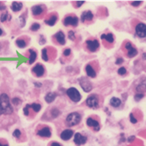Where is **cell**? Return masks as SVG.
<instances>
[{"label": "cell", "mask_w": 146, "mask_h": 146, "mask_svg": "<svg viewBox=\"0 0 146 146\" xmlns=\"http://www.w3.org/2000/svg\"><path fill=\"white\" fill-rule=\"evenodd\" d=\"M13 113L9 98L6 94H2L0 95V115L1 114H11Z\"/></svg>", "instance_id": "obj_1"}, {"label": "cell", "mask_w": 146, "mask_h": 146, "mask_svg": "<svg viewBox=\"0 0 146 146\" xmlns=\"http://www.w3.org/2000/svg\"><path fill=\"white\" fill-rule=\"evenodd\" d=\"M80 120H81V115L77 112L69 113L66 118V122L69 126H74L78 124L80 122Z\"/></svg>", "instance_id": "obj_2"}, {"label": "cell", "mask_w": 146, "mask_h": 146, "mask_svg": "<svg viewBox=\"0 0 146 146\" xmlns=\"http://www.w3.org/2000/svg\"><path fill=\"white\" fill-rule=\"evenodd\" d=\"M67 95L68 96V98L72 100V101L79 102L81 100V94L79 92V90L75 88H70L67 90Z\"/></svg>", "instance_id": "obj_3"}, {"label": "cell", "mask_w": 146, "mask_h": 146, "mask_svg": "<svg viewBox=\"0 0 146 146\" xmlns=\"http://www.w3.org/2000/svg\"><path fill=\"white\" fill-rule=\"evenodd\" d=\"M86 104L91 109H97L99 107V99L95 94H92L88 97Z\"/></svg>", "instance_id": "obj_4"}, {"label": "cell", "mask_w": 146, "mask_h": 146, "mask_svg": "<svg viewBox=\"0 0 146 146\" xmlns=\"http://www.w3.org/2000/svg\"><path fill=\"white\" fill-rule=\"evenodd\" d=\"M135 32L139 38L146 37V24L143 23H138L135 28Z\"/></svg>", "instance_id": "obj_5"}, {"label": "cell", "mask_w": 146, "mask_h": 146, "mask_svg": "<svg viewBox=\"0 0 146 146\" xmlns=\"http://www.w3.org/2000/svg\"><path fill=\"white\" fill-rule=\"evenodd\" d=\"M79 84H80L81 88L83 89V90L84 92H90L92 90V89H93L91 83L86 78L79 79Z\"/></svg>", "instance_id": "obj_6"}, {"label": "cell", "mask_w": 146, "mask_h": 146, "mask_svg": "<svg viewBox=\"0 0 146 146\" xmlns=\"http://www.w3.org/2000/svg\"><path fill=\"white\" fill-rule=\"evenodd\" d=\"M78 23H79V19L76 16H68L64 20V23L66 26L72 25V26L75 27L78 25Z\"/></svg>", "instance_id": "obj_7"}, {"label": "cell", "mask_w": 146, "mask_h": 146, "mask_svg": "<svg viewBox=\"0 0 146 146\" xmlns=\"http://www.w3.org/2000/svg\"><path fill=\"white\" fill-rule=\"evenodd\" d=\"M86 44H87L88 49L90 50V52H95L100 47V43L96 39H94V40H87Z\"/></svg>", "instance_id": "obj_8"}, {"label": "cell", "mask_w": 146, "mask_h": 146, "mask_svg": "<svg viewBox=\"0 0 146 146\" xmlns=\"http://www.w3.org/2000/svg\"><path fill=\"white\" fill-rule=\"evenodd\" d=\"M125 48L128 50V57H129V58H134V57L136 56L137 54H138L137 49L133 47L132 44L129 43V42L126 43V44H125Z\"/></svg>", "instance_id": "obj_9"}, {"label": "cell", "mask_w": 146, "mask_h": 146, "mask_svg": "<svg viewBox=\"0 0 146 146\" xmlns=\"http://www.w3.org/2000/svg\"><path fill=\"white\" fill-rule=\"evenodd\" d=\"M87 141V138L85 136H83L81 134L77 133L74 135V142L77 145H81L85 144Z\"/></svg>", "instance_id": "obj_10"}, {"label": "cell", "mask_w": 146, "mask_h": 146, "mask_svg": "<svg viewBox=\"0 0 146 146\" xmlns=\"http://www.w3.org/2000/svg\"><path fill=\"white\" fill-rule=\"evenodd\" d=\"M32 71L35 74V75H36L37 77H41V76H43L44 74V68L43 67L42 64H36V65L33 68Z\"/></svg>", "instance_id": "obj_11"}, {"label": "cell", "mask_w": 146, "mask_h": 146, "mask_svg": "<svg viewBox=\"0 0 146 146\" xmlns=\"http://www.w3.org/2000/svg\"><path fill=\"white\" fill-rule=\"evenodd\" d=\"M37 134L41 137L49 138V137H51V130L48 127H44V128L41 129L40 130H38Z\"/></svg>", "instance_id": "obj_12"}, {"label": "cell", "mask_w": 146, "mask_h": 146, "mask_svg": "<svg viewBox=\"0 0 146 146\" xmlns=\"http://www.w3.org/2000/svg\"><path fill=\"white\" fill-rule=\"evenodd\" d=\"M87 125H89L90 127H92L95 131H98L100 129L99 122L94 120V119H91V118H89L87 119Z\"/></svg>", "instance_id": "obj_13"}, {"label": "cell", "mask_w": 146, "mask_h": 146, "mask_svg": "<svg viewBox=\"0 0 146 146\" xmlns=\"http://www.w3.org/2000/svg\"><path fill=\"white\" fill-rule=\"evenodd\" d=\"M74 135V132H73V130H71V129H65V130H64L62 133H61V135H60V137H61V139H63V140H68L69 139H71V137L73 136Z\"/></svg>", "instance_id": "obj_14"}, {"label": "cell", "mask_w": 146, "mask_h": 146, "mask_svg": "<svg viewBox=\"0 0 146 146\" xmlns=\"http://www.w3.org/2000/svg\"><path fill=\"white\" fill-rule=\"evenodd\" d=\"M94 18L93 13L90 11H84L82 15H81V20L82 22H85V21H91Z\"/></svg>", "instance_id": "obj_15"}, {"label": "cell", "mask_w": 146, "mask_h": 146, "mask_svg": "<svg viewBox=\"0 0 146 146\" xmlns=\"http://www.w3.org/2000/svg\"><path fill=\"white\" fill-rule=\"evenodd\" d=\"M55 38H56L57 42L58 44H60L61 45H64L65 44V36H64V34L61 31L58 32L55 35H54Z\"/></svg>", "instance_id": "obj_16"}, {"label": "cell", "mask_w": 146, "mask_h": 146, "mask_svg": "<svg viewBox=\"0 0 146 146\" xmlns=\"http://www.w3.org/2000/svg\"><path fill=\"white\" fill-rule=\"evenodd\" d=\"M85 70H86V73H87V75L90 77V78H95L96 77V72L94 71V69L93 68V67L88 64L86 68H85Z\"/></svg>", "instance_id": "obj_17"}, {"label": "cell", "mask_w": 146, "mask_h": 146, "mask_svg": "<svg viewBox=\"0 0 146 146\" xmlns=\"http://www.w3.org/2000/svg\"><path fill=\"white\" fill-rule=\"evenodd\" d=\"M43 12H44V9L41 5H35L32 8V13L35 16L40 15Z\"/></svg>", "instance_id": "obj_18"}, {"label": "cell", "mask_w": 146, "mask_h": 146, "mask_svg": "<svg viewBox=\"0 0 146 146\" xmlns=\"http://www.w3.org/2000/svg\"><path fill=\"white\" fill-rule=\"evenodd\" d=\"M57 97V94L56 93H54V92H50L48 93L46 96H45V101L48 104L52 103L55 100V98Z\"/></svg>", "instance_id": "obj_19"}, {"label": "cell", "mask_w": 146, "mask_h": 146, "mask_svg": "<svg viewBox=\"0 0 146 146\" xmlns=\"http://www.w3.org/2000/svg\"><path fill=\"white\" fill-rule=\"evenodd\" d=\"M23 4L21 3H18V2H13L11 5L12 10L13 12L20 11L22 9Z\"/></svg>", "instance_id": "obj_20"}, {"label": "cell", "mask_w": 146, "mask_h": 146, "mask_svg": "<svg viewBox=\"0 0 146 146\" xmlns=\"http://www.w3.org/2000/svg\"><path fill=\"white\" fill-rule=\"evenodd\" d=\"M29 64H32L33 63H34V61H35V59H36V58H37V54H36V52L34 51L33 49H29Z\"/></svg>", "instance_id": "obj_21"}, {"label": "cell", "mask_w": 146, "mask_h": 146, "mask_svg": "<svg viewBox=\"0 0 146 146\" xmlns=\"http://www.w3.org/2000/svg\"><path fill=\"white\" fill-rule=\"evenodd\" d=\"M110 104L112 105L113 107L117 108L121 104V100L119 99L116 98V97H113L112 99L110 100Z\"/></svg>", "instance_id": "obj_22"}, {"label": "cell", "mask_w": 146, "mask_h": 146, "mask_svg": "<svg viewBox=\"0 0 146 146\" xmlns=\"http://www.w3.org/2000/svg\"><path fill=\"white\" fill-rule=\"evenodd\" d=\"M101 38L102 39H105L107 42L109 43H113L114 38H113V36L112 34H102L101 35Z\"/></svg>", "instance_id": "obj_23"}, {"label": "cell", "mask_w": 146, "mask_h": 146, "mask_svg": "<svg viewBox=\"0 0 146 146\" xmlns=\"http://www.w3.org/2000/svg\"><path fill=\"white\" fill-rule=\"evenodd\" d=\"M57 19H58V18H57L56 15H53V16H51L48 20H45V23H47V24H48L49 26H54L57 22Z\"/></svg>", "instance_id": "obj_24"}, {"label": "cell", "mask_w": 146, "mask_h": 146, "mask_svg": "<svg viewBox=\"0 0 146 146\" xmlns=\"http://www.w3.org/2000/svg\"><path fill=\"white\" fill-rule=\"evenodd\" d=\"M11 19V16L8 13H3L2 15H1V17H0V20H1V22H5V21H7V20H10Z\"/></svg>", "instance_id": "obj_25"}, {"label": "cell", "mask_w": 146, "mask_h": 146, "mask_svg": "<svg viewBox=\"0 0 146 146\" xmlns=\"http://www.w3.org/2000/svg\"><path fill=\"white\" fill-rule=\"evenodd\" d=\"M30 108L34 110V112H39L40 110H41V105H40L39 104L34 103V104H30Z\"/></svg>", "instance_id": "obj_26"}, {"label": "cell", "mask_w": 146, "mask_h": 146, "mask_svg": "<svg viewBox=\"0 0 146 146\" xmlns=\"http://www.w3.org/2000/svg\"><path fill=\"white\" fill-rule=\"evenodd\" d=\"M16 44L18 45V47L23 48H25L26 47V42L24 40H23V39H18L16 41Z\"/></svg>", "instance_id": "obj_27"}, {"label": "cell", "mask_w": 146, "mask_h": 146, "mask_svg": "<svg viewBox=\"0 0 146 146\" xmlns=\"http://www.w3.org/2000/svg\"><path fill=\"white\" fill-rule=\"evenodd\" d=\"M60 114V112H59V110L56 109V108H54V109H53L52 110H51V115L54 117V118H57L58 115Z\"/></svg>", "instance_id": "obj_28"}, {"label": "cell", "mask_w": 146, "mask_h": 146, "mask_svg": "<svg viewBox=\"0 0 146 146\" xmlns=\"http://www.w3.org/2000/svg\"><path fill=\"white\" fill-rule=\"evenodd\" d=\"M42 58L44 61H48V57L47 54V49L46 48H43L42 50Z\"/></svg>", "instance_id": "obj_29"}, {"label": "cell", "mask_w": 146, "mask_h": 146, "mask_svg": "<svg viewBox=\"0 0 146 146\" xmlns=\"http://www.w3.org/2000/svg\"><path fill=\"white\" fill-rule=\"evenodd\" d=\"M39 29H40V25H39L38 23H34V24L31 26V28H30V29H31L32 31H38Z\"/></svg>", "instance_id": "obj_30"}, {"label": "cell", "mask_w": 146, "mask_h": 146, "mask_svg": "<svg viewBox=\"0 0 146 146\" xmlns=\"http://www.w3.org/2000/svg\"><path fill=\"white\" fill-rule=\"evenodd\" d=\"M144 94H140V93H139V94H135V100L136 101H139L141 99H143L144 98Z\"/></svg>", "instance_id": "obj_31"}, {"label": "cell", "mask_w": 146, "mask_h": 146, "mask_svg": "<svg viewBox=\"0 0 146 146\" xmlns=\"http://www.w3.org/2000/svg\"><path fill=\"white\" fill-rule=\"evenodd\" d=\"M118 74H119V75H124V74H126V68L124 67H121L120 68H119Z\"/></svg>", "instance_id": "obj_32"}, {"label": "cell", "mask_w": 146, "mask_h": 146, "mask_svg": "<svg viewBox=\"0 0 146 146\" xmlns=\"http://www.w3.org/2000/svg\"><path fill=\"white\" fill-rule=\"evenodd\" d=\"M68 38H70V39L73 40V41L75 39V35H74V31L70 30V31L68 32Z\"/></svg>", "instance_id": "obj_33"}, {"label": "cell", "mask_w": 146, "mask_h": 146, "mask_svg": "<svg viewBox=\"0 0 146 146\" xmlns=\"http://www.w3.org/2000/svg\"><path fill=\"white\" fill-rule=\"evenodd\" d=\"M30 108V104H27L25 107H24V109H23V113L25 114V115H29V109Z\"/></svg>", "instance_id": "obj_34"}, {"label": "cell", "mask_w": 146, "mask_h": 146, "mask_svg": "<svg viewBox=\"0 0 146 146\" xmlns=\"http://www.w3.org/2000/svg\"><path fill=\"white\" fill-rule=\"evenodd\" d=\"M13 135L15 138H19V137L21 136V132H20L19 129H15L14 132H13Z\"/></svg>", "instance_id": "obj_35"}, {"label": "cell", "mask_w": 146, "mask_h": 146, "mask_svg": "<svg viewBox=\"0 0 146 146\" xmlns=\"http://www.w3.org/2000/svg\"><path fill=\"white\" fill-rule=\"evenodd\" d=\"M129 118H130V122H131L132 124H136V123H137V119H135V117L134 116L133 113H130Z\"/></svg>", "instance_id": "obj_36"}, {"label": "cell", "mask_w": 146, "mask_h": 146, "mask_svg": "<svg viewBox=\"0 0 146 146\" xmlns=\"http://www.w3.org/2000/svg\"><path fill=\"white\" fill-rule=\"evenodd\" d=\"M12 102H13V104H15V105H19V104L21 103V100H20L19 99H18V98H14V99H13Z\"/></svg>", "instance_id": "obj_37"}, {"label": "cell", "mask_w": 146, "mask_h": 146, "mask_svg": "<svg viewBox=\"0 0 146 146\" xmlns=\"http://www.w3.org/2000/svg\"><path fill=\"white\" fill-rule=\"evenodd\" d=\"M141 3H142V1H134V2L131 3V5L134 6V7H138L139 5L141 4Z\"/></svg>", "instance_id": "obj_38"}, {"label": "cell", "mask_w": 146, "mask_h": 146, "mask_svg": "<svg viewBox=\"0 0 146 146\" xmlns=\"http://www.w3.org/2000/svg\"><path fill=\"white\" fill-rule=\"evenodd\" d=\"M70 54H71V50H70L69 48H67V49H65V50L64 51V56H69Z\"/></svg>", "instance_id": "obj_39"}, {"label": "cell", "mask_w": 146, "mask_h": 146, "mask_svg": "<svg viewBox=\"0 0 146 146\" xmlns=\"http://www.w3.org/2000/svg\"><path fill=\"white\" fill-rule=\"evenodd\" d=\"M123 62H124V59L122 58H118L117 60H116V62H115V64H121Z\"/></svg>", "instance_id": "obj_40"}, {"label": "cell", "mask_w": 146, "mask_h": 146, "mask_svg": "<svg viewBox=\"0 0 146 146\" xmlns=\"http://www.w3.org/2000/svg\"><path fill=\"white\" fill-rule=\"evenodd\" d=\"M84 1H78V2H77V7H78V8L81 7V5L84 4Z\"/></svg>", "instance_id": "obj_41"}, {"label": "cell", "mask_w": 146, "mask_h": 146, "mask_svg": "<svg viewBox=\"0 0 146 146\" xmlns=\"http://www.w3.org/2000/svg\"><path fill=\"white\" fill-rule=\"evenodd\" d=\"M6 9V7L3 5V4H2L1 3H0V11H3V10H4Z\"/></svg>", "instance_id": "obj_42"}, {"label": "cell", "mask_w": 146, "mask_h": 146, "mask_svg": "<svg viewBox=\"0 0 146 146\" xmlns=\"http://www.w3.org/2000/svg\"><path fill=\"white\" fill-rule=\"evenodd\" d=\"M34 85H35L36 87L40 88V87L42 86V84H41V83H37V82H35V83H34Z\"/></svg>", "instance_id": "obj_43"}, {"label": "cell", "mask_w": 146, "mask_h": 146, "mask_svg": "<svg viewBox=\"0 0 146 146\" xmlns=\"http://www.w3.org/2000/svg\"><path fill=\"white\" fill-rule=\"evenodd\" d=\"M135 139V136H131V137H129V138L128 141H129V142H132V141H133V140H134Z\"/></svg>", "instance_id": "obj_44"}, {"label": "cell", "mask_w": 146, "mask_h": 146, "mask_svg": "<svg viewBox=\"0 0 146 146\" xmlns=\"http://www.w3.org/2000/svg\"><path fill=\"white\" fill-rule=\"evenodd\" d=\"M51 146H61V145L58 144V143H56V142H54V143H52Z\"/></svg>", "instance_id": "obj_45"}, {"label": "cell", "mask_w": 146, "mask_h": 146, "mask_svg": "<svg viewBox=\"0 0 146 146\" xmlns=\"http://www.w3.org/2000/svg\"><path fill=\"white\" fill-rule=\"evenodd\" d=\"M0 146H9V145H8L7 144H5V145H3V144H1V143H0Z\"/></svg>", "instance_id": "obj_46"}, {"label": "cell", "mask_w": 146, "mask_h": 146, "mask_svg": "<svg viewBox=\"0 0 146 146\" xmlns=\"http://www.w3.org/2000/svg\"><path fill=\"white\" fill-rule=\"evenodd\" d=\"M143 58H144V59H146V54H143Z\"/></svg>", "instance_id": "obj_47"}, {"label": "cell", "mask_w": 146, "mask_h": 146, "mask_svg": "<svg viewBox=\"0 0 146 146\" xmlns=\"http://www.w3.org/2000/svg\"><path fill=\"white\" fill-rule=\"evenodd\" d=\"M2 34H3V30H2V29H0V36H1Z\"/></svg>", "instance_id": "obj_48"}]
</instances>
